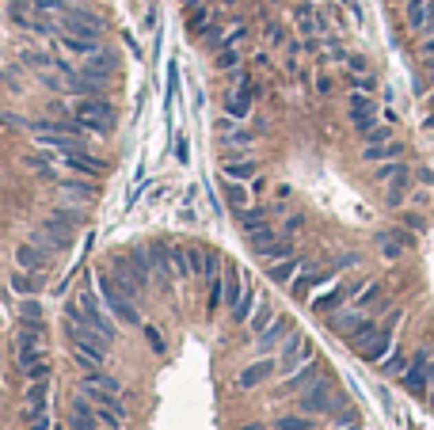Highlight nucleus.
I'll return each mask as SVG.
<instances>
[{
	"instance_id": "nucleus-7",
	"label": "nucleus",
	"mask_w": 434,
	"mask_h": 430,
	"mask_svg": "<svg viewBox=\"0 0 434 430\" xmlns=\"http://www.w3.org/2000/svg\"><path fill=\"white\" fill-rule=\"evenodd\" d=\"M73 362L80 365V373H88V370H103V365H107V339H84V343H73Z\"/></svg>"
},
{
	"instance_id": "nucleus-38",
	"label": "nucleus",
	"mask_w": 434,
	"mask_h": 430,
	"mask_svg": "<svg viewBox=\"0 0 434 430\" xmlns=\"http://www.w3.org/2000/svg\"><path fill=\"white\" fill-rule=\"evenodd\" d=\"M58 187H61L65 199H91V187H84V183H76V179H58Z\"/></svg>"
},
{
	"instance_id": "nucleus-3",
	"label": "nucleus",
	"mask_w": 434,
	"mask_h": 430,
	"mask_svg": "<svg viewBox=\"0 0 434 430\" xmlns=\"http://www.w3.org/2000/svg\"><path fill=\"white\" fill-rule=\"evenodd\" d=\"M339 407H343V396H336V392H332V385L324 377H316L312 385H305V392H301V411H309V415H336Z\"/></svg>"
},
{
	"instance_id": "nucleus-1",
	"label": "nucleus",
	"mask_w": 434,
	"mask_h": 430,
	"mask_svg": "<svg viewBox=\"0 0 434 430\" xmlns=\"http://www.w3.org/2000/svg\"><path fill=\"white\" fill-rule=\"evenodd\" d=\"M96 282H99V297H103L107 313L115 316L118 324H126V328H145V324H141V313L133 308V301L126 297V293H118V286H115L111 274H99Z\"/></svg>"
},
{
	"instance_id": "nucleus-12",
	"label": "nucleus",
	"mask_w": 434,
	"mask_h": 430,
	"mask_svg": "<svg viewBox=\"0 0 434 430\" xmlns=\"http://www.w3.org/2000/svg\"><path fill=\"white\" fill-rule=\"evenodd\" d=\"M369 316H366V308H336V313L328 316V328L332 331H339V335H351L354 328H362V324H366Z\"/></svg>"
},
{
	"instance_id": "nucleus-42",
	"label": "nucleus",
	"mask_w": 434,
	"mask_h": 430,
	"mask_svg": "<svg viewBox=\"0 0 434 430\" xmlns=\"http://www.w3.org/2000/svg\"><path fill=\"white\" fill-rule=\"evenodd\" d=\"M145 339L153 343V350H156V354H164V339H160V331H156V328H149V324H145Z\"/></svg>"
},
{
	"instance_id": "nucleus-22",
	"label": "nucleus",
	"mask_w": 434,
	"mask_h": 430,
	"mask_svg": "<svg viewBox=\"0 0 434 430\" xmlns=\"http://www.w3.org/2000/svg\"><path fill=\"white\" fill-rule=\"evenodd\" d=\"M316 373H320V365H316V358H309V362H305V370H297V373H290L286 381H282V396H286V392H297V389H305V385H312V381H316Z\"/></svg>"
},
{
	"instance_id": "nucleus-26",
	"label": "nucleus",
	"mask_w": 434,
	"mask_h": 430,
	"mask_svg": "<svg viewBox=\"0 0 434 430\" xmlns=\"http://www.w3.org/2000/svg\"><path fill=\"white\" fill-rule=\"evenodd\" d=\"M248 202H252V190H248L240 179H225V206H232V210H244Z\"/></svg>"
},
{
	"instance_id": "nucleus-6",
	"label": "nucleus",
	"mask_w": 434,
	"mask_h": 430,
	"mask_svg": "<svg viewBox=\"0 0 434 430\" xmlns=\"http://www.w3.org/2000/svg\"><path fill=\"white\" fill-rule=\"evenodd\" d=\"M76 305H80V313L88 316V324L99 331V335H103V339H115V335H118V331H115V324L107 320V313L99 308L96 293L88 290V282H84V286H80V293H76Z\"/></svg>"
},
{
	"instance_id": "nucleus-17",
	"label": "nucleus",
	"mask_w": 434,
	"mask_h": 430,
	"mask_svg": "<svg viewBox=\"0 0 434 430\" xmlns=\"http://www.w3.org/2000/svg\"><path fill=\"white\" fill-rule=\"evenodd\" d=\"M225 115L237 118V122H244L248 115H252V88H232L229 95H225Z\"/></svg>"
},
{
	"instance_id": "nucleus-40",
	"label": "nucleus",
	"mask_w": 434,
	"mask_h": 430,
	"mask_svg": "<svg viewBox=\"0 0 434 430\" xmlns=\"http://www.w3.org/2000/svg\"><path fill=\"white\" fill-rule=\"evenodd\" d=\"M221 301H225V278L213 274V282H210V308H217Z\"/></svg>"
},
{
	"instance_id": "nucleus-30",
	"label": "nucleus",
	"mask_w": 434,
	"mask_h": 430,
	"mask_svg": "<svg viewBox=\"0 0 434 430\" xmlns=\"http://www.w3.org/2000/svg\"><path fill=\"white\" fill-rule=\"evenodd\" d=\"M404 172H411L408 160H385V164L373 168V179L377 183H389V179H396V175H404Z\"/></svg>"
},
{
	"instance_id": "nucleus-44",
	"label": "nucleus",
	"mask_w": 434,
	"mask_h": 430,
	"mask_svg": "<svg viewBox=\"0 0 434 430\" xmlns=\"http://www.w3.org/2000/svg\"><path fill=\"white\" fill-rule=\"evenodd\" d=\"M419 54H423V58H434V31H426V38L419 42Z\"/></svg>"
},
{
	"instance_id": "nucleus-9",
	"label": "nucleus",
	"mask_w": 434,
	"mask_h": 430,
	"mask_svg": "<svg viewBox=\"0 0 434 430\" xmlns=\"http://www.w3.org/2000/svg\"><path fill=\"white\" fill-rule=\"evenodd\" d=\"M404 19H408L411 31L426 34L434 23V0H404Z\"/></svg>"
},
{
	"instance_id": "nucleus-24",
	"label": "nucleus",
	"mask_w": 434,
	"mask_h": 430,
	"mask_svg": "<svg viewBox=\"0 0 434 430\" xmlns=\"http://www.w3.org/2000/svg\"><path fill=\"white\" fill-rule=\"evenodd\" d=\"M12 290H16L19 297H34V293L42 290V271H16L12 274Z\"/></svg>"
},
{
	"instance_id": "nucleus-5",
	"label": "nucleus",
	"mask_w": 434,
	"mask_h": 430,
	"mask_svg": "<svg viewBox=\"0 0 434 430\" xmlns=\"http://www.w3.org/2000/svg\"><path fill=\"white\" fill-rule=\"evenodd\" d=\"M366 286V278H347V282H336L328 293H320V297H312V313H336V308H343L351 297H358V290Z\"/></svg>"
},
{
	"instance_id": "nucleus-31",
	"label": "nucleus",
	"mask_w": 434,
	"mask_h": 430,
	"mask_svg": "<svg viewBox=\"0 0 434 430\" xmlns=\"http://www.w3.org/2000/svg\"><path fill=\"white\" fill-rule=\"evenodd\" d=\"M50 389H54V385H50V377L46 381H31V389H27V407H46V396H50Z\"/></svg>"
},
{
	"instance_id": "nucleus-39",
	"label": "nucleus",
	"mask_w": 434,
	"mask_h": 430,
	"mask_svg": "<svg viewBox=\"0 0 434 430\" xmlns=\"http://www.w3.org/2000/svg\"><path fill=\"white\" fill-rule=\"evenodd\" d=\"M237 65H240L237 46H221V50H217V69H237Z\"/></svg>"
},
{
	"instance_id": "nucleus-13",
	"label": "nucleus",
	"mask_w": 434,
	"mask_h": 430,
	"mask_svg": "<svg viewBox=\"0 0 434 430\" xmlns=\"http://www.w3.org/2000/svg\"><path fill=\"white\" fill-rule=\"evenodd\" d=\"M309 358H312V343L305 339L301 331H297V335H290V339L282 343V354H279V362L286 365V370H290V365H297V362H309Z\"/></svg>"
},
{
	"instance_id": "nucleus-29",
	"label": "nucleus",
	"mask_w": 434,
	"mask_h": 430,
	"mask_svg": "<svg viewBox=\"0 0 434 430\" xmlns=\"http://www.w3.org/2000/svg\"><path fill=\"white\" fill-rule=\"evenodd\" d=\"M237 214V221L244 225V232H252V229H259V225H267V210L263 206H244V210H232Z\"/></svg>"
},
{
	"instance_id": "nucleus-32",
	"label": "nucleus",
	"mask_w": 434,
	"mask_h": 430,
	"mask_svg": "<svg viewBox=\"0 0 434 430\" xmlns=\"http://www.w3.org/2000/svg\"><path fill=\"white\" fill-rule=\"evenodd\" d=\"M316 427V419H309V411L305 415H282V419H274V430H312Z\"/></svg>"
},
{
	"instance_id": "nucleus-23",
	"label": "nucleus",
	"mask_w": 434,
	"mask_h": 430,
	"mask_svg": "<svg viewBox=\"0 0 434 430\" xmlns=\"http://www.w3.org/2000/svg\"><path fill=\"white\" fill-rule=\"evenodd\" d=\"M221 172H225V179H255V172H259V160L255 157H240V160H225L221 164Z\"/></svg>"
},
{
	"instance_id": "nucleus-34",
	"label": "nucleus",
	"mask_w": 434,
	"mask_h": 430,
	"mask_svg": "<svg viewBox=\"0 0 434 430\" xmlns=\"http://www.w3.org/2000/svg\"><path fill=\"white\" fill-rule=\"evenodd\" d=\"M84 381L96 385V389H103V392H122V385H118L111 373H103V370H88V373H84Z\"/></svg>"
},
{
	"instance_id": "nucleus-33",
	"label": "nucleus",
	"mask_w": 434,
	"mask_h": 430,
	"mask_svg": "<svg viewBox=\"0 0 434 430\" xmlns=\"http://www.w3.org/2000/svg\"><path fill=\"white\" fill-rule=\"evenodd\" d=\"M31 8L42 12V16H69L73 4H69V0H31Z\"/></svg>"
},
{
	"instance_id": "nucleus-4",
	"label": "nucleus",
	"mask_w": 434,
	"mask_h": 430,
	"mask_svg": "<svg viewBox=\"0 0 434 430\" xmlns=\"http://www.w3.org/2000/svg\"><path fill=\"white\" fill-rule=\"evenodd\" d=\"M431 365H434V354H431L426 347H419L415 354H411L408 370L396 377V381H400V389L411 392V396H423V392L431 389V381H426V377H431Z\"/></svg>"
},
{
	"instance_id": "nucleus-35",
	"label": "nucleus",
	"mask_w": 434,
	"mask_h": 430,
	"mask_svg": "<svg viewBox=\"0 0 434 430\" xmlns=\"http://www.w3.org/2000/svg\"><path fill=\"white\" fill-rule=\"evenodd\" d=\"M270 320H274V308H270V305H255L252 320H248V328H252V335H263Z\"/></svg>"
},
{
	"instance_id": "nucleus-45",
	"label": "nucleus",
	"mask_w": 434,
	"mask_h": 430,
	"mask_svg": "<svg viewBox=\"0 0 434 430\" xmlns=\"http://www.w3.org/2000/svg\"><path fill=\"white\" fill-rule=\"evenodd\" d=\"M404 221H408V229H411V232H415V229H423V217H419V214H408Z\"/></svg>"
},
{
	"instance_id": "nucleus-21",
	"label": "nucleus",
	"mask_w": 434,
	"mask_h": 430,
	"mask_svg": "<svg viewBox=\"0 0 434 430\" xmlns=\"http://www.w3.org/2000/svg\"><path fill=\"white\" fill-rule=\"evenodd\" d=\"M255 256H259L263 263H279V259H290V256H294V240H290V236H274L270 244H259V248H255Z\"/></svg>"
},
{
	"instance_id": "nucleus-46",
	"label": "nucleus",
	"mask_w": 434,
	"mask_h": 430,
	"mask_svg": "<svg viewBox=\"0 0 434 430\" xmlns=\"http://www.w3.org/2000/svg\"><path fill=\"white\" fill-rule=\"evenodd\" d=\"M316 91H324V95L332 91V80H328V76H320V80H316Z\"/></svg>"
},
{
	"instance_id": "nucleus-14",
	"label": "nucleus",
	"mask_w": 434,
	"mask_h": 430,
	"mask_svg": "<svg viewBox=\"0 0 434 430\" xmlns=\"http://www.w3.org/2000/svg\"><path fill=\"white\" fill-rule=\"evenodd\" d=\"M58 46L65 54H73V58H91L96 50H103L99 38H80V34H69V31H58Z\"/></svg>"
},
{
	"instance_id": "nucleus-20",
	"label": "nucleus",
	"mask_w": 434,
	"mask_h": 430,
	"mask_svg": "<svg viewBox=\"0 0 434 430\" xmlns=\"http://www.w3.org/2000/svg\"><path fill=\"white\" fill-rule=\"evenodd\" d=\"M290 335H294V324H290L286 316H279V320H274V328H270V331H263V335H259V354L274 350L279 343H286Z\"/></svg>"
},
{
	"instance_id": "nucleus-43",
	"label": "nucleus",
	"mask_w": 434,
	"mask_h": 430,
	"mask_svg": "<svg viewBox=\"0 0 434 430\" xmlns=\"http://www.w3.org/2000/svg\"><path fill=\"white\" fill-rule=\"evenodd\" d=\"M23 320H42V308H39V301H23Z\"/></svg>"
},
{
	"instance_id": "nucleus-15",
	"label": "nucleus",
	"mask_w": 434,
	"mask_h": 430,
	"mask_svg": "<svg viewBox=\"0 0 434 430\" xmlns=\"http://www.w3.org/2000/svg\"><path fill=\"white\" fill-rule=\"evenodd\" d=\"M19 370H23L27 381H46L54 365H50L46 350H31V354H19Z\"/></svg>"
},
{
	"instance_id": "nucleus-41",
	"label": "nucleus",
	"mask_w": 434,
	"mask_h": 430,
	"mask_svg": "<svg viewBox=\"0 0 434 430\" xmlns=\"http://www.w3.org/2000/svg\"><path fill=\"white\" fill-rule=\"evenodd\" d=\"M50 427V407H34L31 411V430H46Z\"/></svg>"
},
{
	"instance_id": "nucleus-47",
	"label": "nucleus",
	"mask_w": 434,
	"mask_h": 430,
	"mask_svg": "<svg viewBox=\"0 0 434 430\" xmlns=\"http://www.w3.org/2000/svg\"><path fill=\"white\" fill-rule=\"evenodd\" d=\"M301 229V217H286V232H297Z\"/></svg>"
},
{
	"instance_id": "nucleus-8",
	"label": "nucleus",
	"mask_w": 434,
	"mask_h": 430,
	"mask_svg": "<svg viewBox=\"0 0 434 430\" xmlns=\"http://www.w3.org/2000/svg\"><path fill=\"white\" fill-rule=\"evenodd\" d=\"M61 31L80 34V38H103V23H99L91 12H80V8H73L69 16H61Z\"/></svg>"
},
{
	"instance_id": "nucleus-48",
	"label": "nucleus",
	"mask_w": 434,
	"mask_h": 430,
	"mask_svg": "<svg viewBox=\"0 0 434 430\" xmlns=\"http://www.w3.org/2000/svg\"><path fill=\"white\" fill-rule=\"evenodd\" d=\"M240 430H263V427H259V422H248V427H240Z\"/></svg>"
},
{
	"instance_id": "nucleus-11",
	"label": "nucleus",
	"mask_w": 434,
	"mask_h": 430,
	"mask_svg": "<svg viewBox=\"0 0 434 430\" xmlns=\"http://www.w3.org/2000/svg\"><path fill=\"white\" fill-rule=\"evenodd\" d=\"M61 164H65V168H73V172H84V175H91V179L107 172V160L91 157L88 149H76V152H61Z\"/></svg>"
},
{
	"instance_id": "nucleus-37",
	"label": "nucleus",
	"mask_w": 434,
	"mask_h": 430,
	"mask_svg": "<svg viewBox=\"0 0 434 430\" xmlns=\"http://www.w3.org/2000/svg\"><path fill=\"white\" fill-rule=\"evenodd\" d=\"M408 362H411V358H404L400 350H393V354L381 362V373H389V377H400V373L408 370Z\"/></svg>"
},
{
	"instance_id": "nucleus-36",
	"label": "nucleus",
	"mask_w": 434,
	"mask_h": 430,
	"mask_svg": "<svg viewBox=\"0 0 434 430\" xmlns=\"http://www.w3.org/2000/svg\"><path fill=\"white\" fill-rule=\"evenodd\" d=\"M362 141H366V145H385V141H393V122H377L369 133H362Z\"/></svg>"
},
{
	"instance_id": "nucleus-2",
	"label": "nucleus",
	"mask_w": 434,
	"mask_h": 430,
	"mask_svg": "<svg viewBox=\"0 0 434 430\" xmlns=\"http://www.w3.org/2000/svg\"><path fill=\"white\" fill-rule=\"evenodd\" d=\"M76 122L84 126V133H111V122H115V111L103 95H80L76 103Z\"/></svg>"
},
{
	"instance_id": "nucleus-18",
	"label": "nucleus",
	"mask_w": 434,
	"mask_h": 430,
	"mask_svg": "<svg viewBox=\"0 0 434 430\" xmlns=\"http://www.w3.org/2000/svg\"><path fill=\"white\" fill-rule=\"evenodd\" d=\"M42 339H46V324L42 320H23V331H19V354L42 350Z\"/></svg>"
},
{
	"instance_id": "nucleus-19",
	"label": "nucleus",
	"mask_w": 434,
	"mask_h": 430,
	"mask_svg": "<svg viewBox=\"0 0 434 430\" xmlns=\"http://www.w3.org/2000/svg\"><path fill=\"white\" fill-rule=\"evenodd\" d=\"M16 263L23 267V271H46V248H42V244H19V251H16Z\"/></svg>"
},
{
	"instance_id": "nucleus-10",
	"label": "nucleus",
	"mask_w": 434,
	"mask_h": 430,
	"mask_svg": "<svg viewBox=\"0 0 434 430\" xmlns=\"http://www.w3.org/2000/svg\"><path fill=\"white\" fill-rule=\"evenodd\" d=\"M274 365H279V362H270V358H259V362L244 365V370H240V377H237V389L252 392V389H259V385H267V377L274 373Z\"/></svg>"
},
{
	"instance_id": "nucleus-28",
	"label": "nucleus",
	"mask_w": 434,
	"mask_h": 430,
	"mask_svg": "<svg viewBox=\"0 0 434 430\" xmlns=\"http://www.w3.org/2000/svg\"><path fill=\"white\" fill-rule=\"evenodd\" d=\"M244 301V278H240V271H229L225 274V305H229V313Z\"/></svg>"
},
{
	"instance_id": "nucleus-16",
	"label": "nucleus",
	"mask_w": 434,
	"mask_h": 430,
	"mask_svg": "<svg viewBox=\"0 0 434 430\" xmlns=\"http://www.w3.org/2000/svg\"><path fill=\"white\" fill-rule=\"evenodd\" d=\"M362 160L366 164H385V160H404V141H385V145H366L362 149Z\"/></svg>"
},
{
	"instance_id": "nucleus-27",
	"label": "nucleus",
	"mask_w": 434,
	"mask_h": 430,
	"mask_svg": "<svg viewBox=\"0 0 434 430\" xmlns=\"http://www.w3.org/2000/svg\"><path fill=\"white\" fill-rule=\"evenodd\" d=\"M301 271H305V263H301V259H294V256H290V259H279V263H270V278H274V282H294Z\"/></svg>"
},
{
	"instance_id": "nucleus-25",
	"label": "nucleus",
	"mask_w": 434,
	"mask_h": 430,
	"mask_svg": "<svg viewBox=\"0 0 434 430\" xmlns=\"http://www.w3.org/2000/svg\"><path fill=\"white\" fill-rule=\"evenodd\" d=\"M408 194H411V172H404V175H396V179L385 183V202L389 206H404Z\"/></svg>"
}]
</instances>
